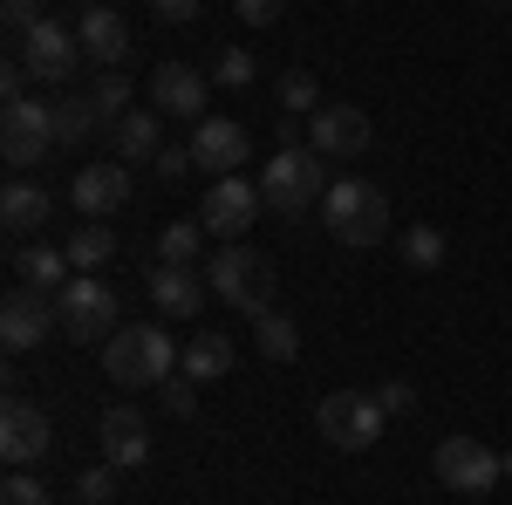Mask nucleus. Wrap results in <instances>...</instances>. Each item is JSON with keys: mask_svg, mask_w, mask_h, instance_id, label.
Wrapping results in <instances>:
<instances>
[{"mask_svg": "<svg viewBox=\"0 0 512 505\" xmlns=\"http://www.w3.org/2000/svg\"><path fill=\"white\" fill-rule=\"evenodd\" d=\"M0 219H7V233H41V226H48V192L28 185V178H14V185L0 192Z\"/></svg>", "mask_w": 512, "mask_h": 505, "instance_id": "412c9836", "label": "nucleus"}, {"mask_svg": "<svg viewBox=\"0 0 512 505\" xmlns=\"http://www.w3.org/2000/svg\"><path fill=\"white\" fill-rule=\"evenodd\" d=\"M48 410L28 403V396H7V410H0V458L7 465H41V451H48Z\"/></svg>", "mask_w": 512, "mask_h": 505, "instance_id": "ddd939ff", "label": "nucleus"}, {"mask_svg": "<svg viewBox=\"0 0 512 505\" xmlns=\"http://www.w3.org/2000/svg\"><path fill=\"white\" fill-rule=\"evenodd\" d=\"M403 260L417 273L444 267V233H437V226H410V233H403Z\"/></svg>", "mask_w": 512, "mask_h": 505, "instance_id": "c756f323", "label": "nucleus"}, {"mask_svg": "<svg viewBox=\"0 0 512 505\" xmlns=\"http://www.w3.org/2000/svg\"><path fill=\"white\" fill-rule=\"evenodd\" d=\"M233 7H239L246 28H274L280 14H287V0H233Z\"/></svg>", "mask_w": 512, "mask_h": 505, "instance_id": "e433bc0d", "label": "nucleus"}, {"mask_svg": "<svg viewBox=\"0 0 512 505\" xmlns=\"http://www.w3.org/2000/svg\"><path fill=\"white\" fill-rule=\"evenodd\" d=\"M431 471L444 492H465V499H485L499 478H506V458L499 451H485L478 437H444L431 451Z\"/></svg>", "mask_w": 512, "mask_h": 505, "instance_id": "423d86ee", "label": "nucleus"}, {"mask_svg": "<svg viewBox=\"0 0 512 505\" xmlns=\"http://www.w3.org/2000/svg\"><path fill=\"white\" fill-rule=\"evenodd\" d=\"M205 287H212V280H198L192 267H158L151 273V308H158L164 321H192V314L205 308Z\"/></svg>", "mask_w": 512, "mask_h": 505, "instance_id": "6ab92c4d", "label": "nucleus"}, {"mask_svg": "<svg viewBox=\"0 0 512 505\" xmlns=\"http://www.w3.org/2000/svg\"><path fill=\"white\" fill-rule=\"evenodd\" d=\"M205 280H212V294L239 314H260L267 308V294H274V267H267V253H253V246H239L226 239V253H212L205 260Z\"/></svg>", "mask_w": 512, "mask_h": 505, "instance_id": "20e7f679", "label": "nucleus"}, {"mask_svg": "<svg viewBox=\"0 0 512 505\" xmlns=\"http://www.w3.org/2000/svg\"><path fill=\"white\" fill-rule=\"evenodd\" d=\"M260 185H246V178H212L205 185V205H198V226L212 239H239L253 219H260Z\"/></svg>", "mask_w": 512, "mask_h": 505, "instance_id": "9d476101", "label": "nucleus"}, {"mask_svg": "<svg viewBox=\"0 0 512 505\" xmlns=\"http://www.w3.org/2000/svg\"><path fill=\"white\" fill-rule=\"evenodd\" d=\"M103 376L123 389H158L178 376V349H171V335H164L158 321H137V328H117L110 342H103Z\"/></svg>", "mask_w": 512, "mask_h": 505, "instance_id": "f257e3e1", "label": "nucleus"}, {"mask_svg": "<svg viewBox=\"0 0 512 505\" xmlns=\"http://www.w3.org/2000/svg\"><path fill=\"white\" fill-rule=\"evenodd\" d=\"M0 505H55V499H48V485H41L35 471H7V485H0Z\"/></svg>", "mask_w": 512, "mask_h": 505, "instance_id": "2f4dec72", "label": "nucleus"}, {"mask_svg": "<svg viewBox=\"0 0 512 505\" xmlns=\"http://www.w3.org/2000/svg\"><path fill=\"white\" fill-rule=\"evenodd\" d=\"M376 403L396 417V410H410V403H417V389H410V383H383V389H376Z\"/></svg>", "mask_w": 512, "mask_h": 505, "instance_id": "58836bf2", "label": "nucleus"}, {"mask_svg": "<svg viewBox=\"0 0 512 505\" xmlns=\"http://www.w3.org/2000/svg\"><path fill=\"white\" fill-rule=\"evenodd\" d=\"M0 21L14 28V41H21V35H28V28H41L48 14H41V0H0Z\"/></svg>", "mask_w": 512, "mask_h": 505, "instance_id": "f704fd0d", "label": "nucleus"}, {"mask_svg": "<svg viewBox=\"0 0 512 505\" xmlns=\"http://www.w3.org/2000/svg\"><path fill=\"white\" fill-rule=\"evenodd\" d=\"M96 444H103V458H110L117 471L151 465V424H144L130 403H117V410H103V417H96Z\"/></svg>", "mask_w": 512, "mask_h": 505, "instance_id": "4468645a", "label": "nucleus"}, {"mask_svg": "<svg viewBox=\"0 0 512 505\" xmlns=\"http://www.w3.org/2000/svg\"><path fill=\"white\" fill-rule=\"evenodd\" d=\"M69 253V267L76 273H96L103 260H117V233H110V219H82V233L62 246Z\"/></svg>", "mask_w": 512, "mask_h": 505, "instance_id": "393cba45", "label": "nucleus"}, {"mask_svg": "<svg viewBox=\"0 0 512 505\" xmlns=\"http://www.w3.org/2000/svg\"><path fill=\"white\" fill-rule=\"evenodd\" d=\"M21 62H28L35 82H69L82 69V35L62 28V21H41V28L21 35Z\"/></svg>", "mask_w": 512, "mask_h": 505, "instance_id": "9b49d317", "label": "nucleus"}, {"mask_svg": "<svg viewBox=\"0 0 512 505\" xmlns=\"http://www.w3.org/2000/svg\"><path fill=\"white\" fill-rule=\"evenodd\" d=\"M192 157H198L205 178H239V164L253 157V137H246V123H233V117H198Z\"/></svg>", "mask_w": 512, "mask_h": 505, "instance_id": "f8f14e48", "label": "nucleus"}, {"mask_svg": "<svg viewBox=\"0 0 512 505\" xmlns=\"http://www.w3.org/2000/svg\"><path fill=\"white\" fill-rule=\"evenodd\" d=\"M55 328H62V314H55V301H48L41 287H14V294L0 301V342H7V355L41 349Z\"/></svg>", "mask_w": 512, "mask_h": 505, "instance_id": "1a4fd4ad", "label": "nucleus"}, {"mask_svg": "<svg viewBox=\"0 0 512 505\" xmlns=\"http://www.w3.org/2000/svg\"><path fill=\"white\" fill-rule=\"evenodd\" d=\"M383 424H390V410H383L369 389H335V396L315 403V430L335 451H369V444L383 437Z\"/></svg>", "mask_w": 512, "mask_h": 505, "instance_id": "39448f33", "label": "nucleus"}, {"mask_svg": "<svg viewBox=\"0 0 512 505\" xmlns=\"http://www.w3.org/2000/svg\"><path fill=\"white\" fill-rule=\"evenodd\" d=\"M76 35H82V55L89 62H103V69H123L130 62V28H123L117 7H82Z\"/></svg>", "mask_w": 512, "mask_h": 505, "instance_id": "a211bd4d", "label": "nucleus"}, {"mask_svg": "<svg viewBox=\"0 0 512 505\" xmlns=\"http://www.w3.org/2000/svg\"><path fill=\"white\" fill-rule=\"evenodd\" d=\"M110 144H117V164H158V151H164L158 110H130V117L110 130Z\"/></svg>", "mask_w": 512, "mask_h": 505, "instance_id": "aec40b11", "label": "nucleus"}, {"mask_svg": "<svg viewBox=\"0 0 512 505\" xmlns=\"http://www.w3.org/2000/svg\"><path fill=\"white\" fill-rule=\"evenodd\" d=\"M158 389H164V410H171V417H192V410H198V383L185 376V369H178L171 383H158Z\"/></svg>", "mask_w": 512, "mask_h": 505, "instance_id": "72a5a7b5", "label": "nucleus"}, {"mask_svg": "<svg viewBox=\"0 0 512 505\" xmlns=\"http://www.w3.org/2000/svg\"><path fill=\"white\" fill-rule=\"evenodd\" d=\"M321 226L342 239V246L369 253V246L390 239V198L376 192V185H362V178H335L328 198H321Z\"/></svg>", "mask_w": 512, "mask_h": 505, "instance_id": "f03ea898", "label": "nucleus"}, {"mask_svg": "<svg viewBox=\"0 0 512 505\" xmlns=\"http://www.w3.org/2000/svg\"><path fill=\"white\" fill-rule=\"evenodd\" d=\"M14 267H21V287H41V294H62L69 287V253H55V246H21L14 253Z\"/></svg>", "mask_w": 512, "mask_h": 505, "instance_id": "4be33fe9", "label": "nucleus"}, {"mask_svg": "<svg viewBox=\"0 0 512 505\" xmlns=\"http://www.w3.org/2000/svg\"><path fill=\"white\" fill-rule=\"evenodd\" d=\"M198 7H205V0H151V14H158V21H171V28H192Z\"/></svg>", "mask_w": 512, "mask_h": 505, "instance_id": "4c0bfd02", "label": "nucleus"}, {"mask_svg": "<svg viewBox=\"0 0 512 505\" xmlns=\"http://www.w3.org/2000/svg\"><path fill=\"white\" fill-rule=\"evenodd\" d=\"M205 89L212 82L198 76L192 62H158L151 69V110L158 117H205Z\"/></svg>", "mask_w": 512, "mask_h": 505, "instance_id": "f3484780", "label": "nucleus"}, {"mask_svg": "<svg viewBox=\"0 0 512 505\" xmlns=\"http://www.w3.org/2000/svg\"><path fill=\"white\" fill-rule=\"evenodd\" d=\"M76 492H82V505H103V499H110V492H117V465L103 458V465H96V471H82V478H76Z\"/></svg>", "mask_w": 512, "mask_h": 505, "instance_id": "473e14b6", "label": "nucleus"}, {"mask_svg": "<svg viewBox=\"0 0 512 505\" xmlns=\"http://www.w3.org/2000/svg\"><path fill=\"white\" fill-rule=\"evenodd\" d=\"M253 335H260V355H267V362H294V355H301V328H294L280 308L253 314Z\"/></svg>", "mask_w": 512, "mask_h": 505, "instance_id": "a878e982", "label": "nucleus"}, {"mask_svg": "<svg viewBox=\"0 0 512 505\" xmlns=\"http://www.w3.org/2000/svg\"><path fill=\"white\" fill-rule=\"evenodd\" d=\"M69 198H76L82 219H110V212L130 205V171H123L117 157H110V164H82L76 185H69Z\"/></svg>", "mask_w": 512, "mask_h": 505, "instance_id": "dca6fc26", "label": "nucleus"}, {"mask_svg": "<svg viewBox=\"0 0 512 505\" xmlns=\"http://www.w3.org/2000/svg\"><path fill=\"white\" fill-rule=\"evenodd\" d=\"M506 478H512V451H506Z\"/></svg>", "mask_w": 512, "mask_h": 505, "instance_id": "ea45409f", "label": "nucleus"}, {"mask_svg": "<svg viewBox=\"0 0 512 505\" xmlns=\"http://www.w3.org/2000/svg\"><path fill=\"white\" fill-rule=\"evenodd\" d=\"M178 369H185V376H192V383H219V376H226V369H233V342H226V335H219V328H212V335H198L192 349L178 355Z\"/></svg>", "mask_w": 512, "mask_h": 505, "instance_id": "b1692460", "label": "nucleus"}, {"mask_svg": "<svg viewBox=\"0 0 512 505\" xmlns=\"http://www.w3.org/2000/svg\"><path fill=\"white\" fill-rule=\"evenodd\" d=\"M253 76H260V69H253L246 48H219V55H212V89H253Z\"/></svg>", "mask_w": 512, "mask_h": 505, "instance_id": "c85d7f7f", "label": "nucleus"}, {"mask_svg": "<svg viewBox=\"0 0 512 505\" xmlns=\"http://www.w3.org/2000/svg\"><path fill=\"white\" fill-rule=\"evenodd\" d=\"M55 137H62V144H89V137H96V110H89V96H62V103H55Z\"/></svg>", "mask_w": 512, "mask_h": 505, "instance_id": "cd10ccee", "label": "nucleus"}, {"mask_svg": "<svg viewBox=\"0 0 512 505\" xmlns=\"http://www.w3.org/2000/svg\"><path fill=\"white\" fill-rule=\"evenodd\" d=\"M151 171H158L164 185H178V178H185V171H198L192 144H185V151H178V144H164V151H158V164H151Z\"/></svg>", "mask_w": 512, "mask_h": 505, "instance_id": "c9c22d12", "label": "nucleus"}, {"mask_svg": "<svg viewBox=\"0 0 512 505\" xmlns=\"http://www.w3.org/2000/svg\"><path fill=\"white\" fill-rule=\"evenodd\" d=\"M280 110H287V117L321 110V103H315V76H308V69H287V76H280Z\"/></svg>", "mask_w": 512, "mask_h": 505, "instance_id": "7c9ffc66", "label": "nucleus"}, {"mask_svg": "<svg viewBox=\"0 0 512 505\" xmlns=\"http://www.w3.org/2000/svg\"><path fill=\"white\" fill-rule=\"evenodd\" d=\"M260 198L274 205V212H308V205H321L328 198V171H321V151H308V144H280L274 157H267V171H260Z\"/></svg>", "mask_w": 512, "mask_h": 505, "instance_id": "7ed1b4c3", "label": "nucleus"}, {"mask_svg": "<svg viewBox=\"0 0 512 505\" xmlns=\"http://www.w3.org/2000/svg\"><path fill=\"white\" fill-rule=\"evenodd\" d=\"M55 314H62V335H69V342H110V335H117V294H110L96 273H76V280L55 294Z\"/></svg>", "mask_w": 512, "mask_h": 505, "instance_id": "0eeeda50", "label": "nucleus"}, {"mask_svg": "<svg viewBox=\"0 0 512 505\" xmlns=\"http://www.w3.org/2000/svg\"><path fill=\"white\" fill-rule=\"evenodd\" d=\"M198 253H205V226L198 219H178V226L158 233V267H192Z\"/></svg>", "mask_w": 512, "mask_h": 505, "instance_id": "bb28decb", "label": "nucleus"}, {"mask_svg": "<svg viewBox=\"0 0 512 505\" xmlns=\"http://www.w3.org/2000/svg\"><path fill=\"white\" fill-rule=\"evenodd\" d=\"M55 144H62V137H55V103H35V96L7 103V117H0V157H7L14 171H35Z\"/></svg>", "mask_w": 512, "mask_h": 505, "instance_id": "6e6552de", "label": "nucleus"}, {"mask_svg": "<svg viewBox=\"0 0 512 505\" xmlns=\"http://www.w3.org/2000/svg\"><path fill=\"white\" fill-rule=\"evenodd\" d=\"M82 96H89V110H96V130H117V123L130 117V76H123V69H103Z\"/></svg>", "mask_w": 512, "mask_h": 505, "instance_id": "5701e85b", "label": "nucleus"}, {"mask_svg": "<svg viewBox=\"0 0 512 505\" xmlns=\"http://www.w3.org/2000/svg\"><path fill=\"white\" fill-rule=\"evenodd\" d=\"M308 144H315L321 157H362L369 151V110H355V103H321Z\"/></svg>", "mask_w": 512, "mask_h": 505, "instance_id": "2eb2a0df", "label": "nucleus"}]
</instances>
